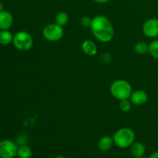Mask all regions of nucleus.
Returning <instances> with one entry per match:
<instances>
[{
  "label": "nucleus",
  "mask_w": 158,
  "mask_h": 158,
  "mask_svg": "<svg viewBox=\"0 0 158 158\" xmlns=\"http://www.w3.org/2000/svg\"><path fill=\"white\" fill-rule=\"evenodd\" d=\"M89 28L94 36L101 43H108L114 38V26L110 20L104 15H97L93 18Z\"/></svg>",
  "instance_id": "f257e3e1"
},
{
  "label": "nucleus",
  "mask_w": 158,
  "mask_h": 158,
  "mask_svg": "<svg viewBox=\"0 0 158 158\" xmlns=\"http://www.w3.org/2000/svg\"><path fill=\"white\" fill-rule=\"evenodd\" d=\"M110 91L113 97L118 100H128L132 94L131 83L125 80H117L110 85Z\"/></svg>",
  "instance_id": "f03ea898"
},
{
  "label": "nucleus",
  "mask_w": 158,
  "mask_h": 158,
  "mask_svg": "<svg viewBox=\"0 0 158 158\" xmlns=\"http://www.w3.org/2000/svg\"><path fill=\"white\" fill-rule=\"evenodd\" d=\"M113 138L116 146L124 149L131 147L134 143L135 134L131 128L123 127L116 131Z\"/></svg>",
  "instance_id": "7ed1b4c3"
},
{
  "label": "nucleus",
  "mask_w": 158,
  "mask_h": 158,
  "mask_svg": "<svg viewBox=\"0 0 158 158\" xmlns=\"http://www.w3.org/2000/svg\"><path fill=\"white\" fill-rule=\"evenodd\" d=\"M12 43L19 50L28 51L32 48L33 45V39L29 32L25 31H19L14 34Z\"/></svg>",
  "instance_id": "20e7f679"
},
{
  "label": "nucleus",
  "mask_w": 158,
  "mask_h": 158,
  "mask_svg": "<svg viewBox=\"0 0 158 158\" xmlns=\"http://www.w3.org/2000/svg\"><path fill=\"white\" fill-rule=\"evenodd\" d=\"M43 36L49 42H57L61 40L64 34L63 26L57 25L56 23H50L43 28Z\"/></svg>",
  "instance_id": "39448f33"
},
{
  "label": "nucleus",
  "mask_w": 158,
  "mask_h": 158,
  "mask_svg": "<svg viewBox=\"0 0 158 158\" xmlns=\"http://www.w3.org/2000/svg\"><path fill=\"white\" fill-rule=\"evenodd\" d=\"M18 146L11 140L0 141V158H14L17 156Z\"/></svg>",
  "instance_id": "423d86ee"
},
{
  "label": "nucleus",
  "mask_w": 158,
  "mask_h": 158,
  "mask_svg": "<svg viewBox=\"0 0 158 158\" xmlns=\"http://www.w3.org/2000/svg\"><path fill=\"white\" fill-rule=\"evenodd\" d=\"M143 33L148 38L154 39L158 36V19L155 18L147 20L142 27Z\"/></svg>",
  "instance_id": "0eeeda50"
},
{
  "label": "nucleus",
  "mask_w": 158,
  "mask_h": 158,
  "mask_svg": "<svg viewBox=\"0 0 158 158\" xmlns=\"http://www.w3.org/2000/svg\"><path fill=\"white\" fill-rule=\"evenodd\" d=\"M131 103L135 106H141L145 104L148 100V95L145 91L141 89L133 91L129 99Z\"/></svg>",
  "instance_id": "6e6552de"
},
{
  "label": "nucleus",
  "mask_w": 158,
  "mask_h": 158,
  "mask_svg": "<svg viewBox=\"0 0 158 158\" xmlns=\"http://www.w3.org/2000/svg\"><path fill=\"white\" fill-rule=\"evenodd\" d=\"M13 24V16L8 11L0 12V30L9 29Z\"/></svg>",
  "instance_id": "1a4fd4ad"
},
{
  "label": "nucleus",
  "mask_w": 158,
  "mask_h": 158,
  "mask_svg": "<svg viewBox=\"0 0 158 158\" xmlns=\"http://www.w3.org/2000/svg\"><path fill=\"white\" fill-rule=\"evenodd\" d=\"M82 49L86 55L89 56H94L97 54V46L94 42L90 40H86L82 43Z\"/></svg>",
  "instance_id": "9d476101"
},
{
  "label": "nucleus",
  "mask_w": 158,
  "mask_h": 158,
  "mask_svg": "<svg viewBox=\"0 0 158 158\" xmlns=\"http://www.w3.org/2000/svg\"><path fill=\"white\" fill-rule=\"evenodd\" d=\"M114 144V138H113V137H110V136L108 135L102 137L98 141L99 149L101 151H103V152L109 151L113 148Z\"/></svg>",
  "instance_id": "9b49d317"
},
{
  "label": "nucleus",
  "mask_w": 158,
  "mask_h": 158,
  "mask_svg": "<svg viewBox=\"0 0 158 158\" xmlns=\"http://www.w3.org/2000/svg\"><path fill=\"white\" fill-rule=\"evenodd\" d=\"M146 152L145 146L140 142H134L131 146V154L134 158H141Z\"/></svg>",
  "instance_id": "f8f14e48"
},
{
  "label": "nucleus",
  "mask_w": 158,
  "mask_h": 158,
  "mask_svg": "<svg viewBox=\"0 0 158 158\" xmlns=\"http://www.w3.org/2000/svg\"><path fill=\"white\" fill-rule=\"evenodd\" d=\"M13 36L14 35L9 29L0 30V44L3 46L10 44L13 41Z\"/></svg>",
  "instance_id": "ddd939ff"
},
{
  "label": "nucleus",
  "mask_w": 158,
  "mask_h": 158,
  "mask_svg": "<svg viewBox=\"0 0 158 158\" xmlns=\"http://www.w3.org/2000/svg\"><path fill=\"white\" fill-rule=\"evenodd\" d=\"M134 52L138 55H144L147 52H148L149 50V44H148L145 42L141 41L138 42L134 45Z\"/></svg>",
  "instance_id": "4468645a"
},
{
  "label": "nucleus",
  "mask_w": 158,
  "mask_h": 158,
  "mask_svg": "<svg viewBox=\"0 0 158 158\" xmlns=\"http://www.w3.org/2000/svg\"><path fill=\"white\" fill-rule=\"evenodd\" d=\"M32 155V151L29 147L22 145L18 148L17 156L19 158H30Z\"/></svg>",
  "instance_id": "2eb2a0df"
},
{
  "label": "nucleus",
  "mask_w": 158,
  "mask_h": 158,
  "mask_svg": "<svg viewBox=\"0 0 158 158\" xmlns=\"http://www.w3.org/2000/svg\"><path fill=\"white\" fill-rule=\"evenodd\" d=\"M69 22V15L65 12H60L55 17V23L60 26H64Z\"/></svg>",
  "instance_id": "dca6fc26"
},
{
  "label": "nucleus",
  "mask_w": 158,
  "mask_h": 158,
  "mask_svg": "<svg viewBox=\"0 0 158 158\" xmlns=\"http://www.w3.org/2000/svg\"><path fill=\"white\" fill-rule=\"evenodd\" d=\"M148 52L152 57L158 59V40H154L150 43Z\"/></svg>",
  "instance_id": "f3484780"
},
{
  "label": "nucleus",
  "mask_w": 158,
  "mask_h": 158,
  "mask_svg": "<svg viewBox=\"0 0 158 158\" xmlns=\"http://www.w3.org/2000/svg\"><path fill=\"white\" fill-rule=\"evenodd\" d=\"M131 100L128 99V100H120V109L122 112L123 113H127V112H129L131 109Z\"/></svg>",
  "instance_id": "a211bd4d"
},
{
  "label": "nucleus",
  "mask_w": 158,
  "mask_h": 158,
  "mask_svg": "<svg viewBox=\"0 0 158 158\" xmlns=\"http://www.w3.org/2000/svg\"><path fill=\"white\" fill-rule=\"evenodd\" d=\"M91 23H92V19L88 16H84L80 19V24L83 27H90Z\"/></svg>",
  "instance_id": "6ab92c4d"
},
{
  "label": "nucleus",
  "mask_w": 158,
  "mask_h": 158,
  "mask_svg": "<svg viewBox=\"0 0 158 158\" xmlns=\"http://www.w3.org/2000/svg\"><path fill=\"white\" fill-rule=\"evenodd\" d=\"M149 158H158V151L153 153V154L150 156Z\"/></svg>",
  "instance_id": "aec40b11"
},
{
  "label": "nucleus",
  "mask_w": 158,
  "mask_h": 158,
  "mask_svg": "<svg viewBox=\"0 0 158 158\" xmlns=\"http://www.w3.org/2000/svg\"><path fill=\"white\" fill-rule=\"evenodd\" d=\"M94 1L97 3H106L107 2H109L110 0H94Z\"/></svg>",
  "instance_id": "412c9836"
},
{
  "label": "nucleus",
  "mask_w": 158,
  "mask_h": 158,
  "mask_svg": "<svg viewBox=\"0 0 158 158\" xmlns=\"http://www.w3.org/2000/svg\"><path fill=\"white\" fill-rule=\"evenodd\" d=\"M3 10H4V5H3V3L0 1V12H2Z\"/></svg>",
  "instance_id": "4be33fe9"
},
{
  "label": "nucleus",
  "mask_w": 158,
  "mask_h": 158,
  "mask_svg": "<svg viewBox=\"0 0 158 158\" xmlns=\"http://www.w3.org/2000/svg\"><path fill=\"white\" fill-rule=\"evenodd\" d=\"M53 158H66V157H63V156H56V157H55Z\"/></svg>",
  "instance_id": "5701e85b"
}]
</instances>
